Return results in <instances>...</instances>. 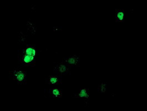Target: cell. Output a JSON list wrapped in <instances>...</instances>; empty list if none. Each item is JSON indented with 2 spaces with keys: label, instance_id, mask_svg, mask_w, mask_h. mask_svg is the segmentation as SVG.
I'll use <instances>...</instances> for the list:
<instances>
[{
  "label": "cell",
  "instance_id": "cell-10",
  "mask_svg": "<svg viewBox=\"0 0 147 111\" xmlns=\"http://www.w3.org/2000/svg\"><path fill=\"white\" fill-rule=\"evenodd\" d=\"M27 26L28 27V30H30L31 31H32V33H34L36 31V27L33 24H32L29 22L27 23Z\"/></svg>",
  "mask_w": 147,
  "mask_h": 111
},
{
  "label": "cell",
  "instance_id": "cell-1",
  "mask_svg": "<svg viewBox=\"0 0 147 111\" xmlns=\"http://www.w3.org/2000/svg\"><path fill=\"white\" fill-rule=\"evenodd\" d=\"M36 50L35 46L28 45L18 55L20 63L26 66H34L36 64Z\"/></svg>",
  "mask_w": 147,
  "mask_h": 111
},
{
  "label": "cell",
  "instance_id": "cell-7",
  "mask_svg": "<svg viewBox=\"0 0 147 111\" xmlns=\"http://www.w3.org/2000/svg\"><path fill=\"white\" fill-rule=\"evenodd\" d=\"M124 11L123 9H116L115 17L117 22H123L124 20Z\"/></svg>",
  "mask_w": 147,
  "mask_h": 111
},
{
  "label": "cell",
  "instance_id": "cell-6",
  "mask_svg": "<svg viewBox=\"0 0 147 111\" xmlns=\"http://www.w3.org/2000/svg\"><path fill=\"white\" fill-rule=\"evenodd\" d=\"M49 94L51 97L53 98H61L62 93L61 90L56 88H52L49 90Z\"/></svg>",
  "mask_w": 147,
  "mask_h": 111
},
{
  "label": "cell",
  "instance_id": "cell-9",
  "mask_svg": "<svg viewBox=\"0 0 147 111\" xmlns=\"http://www.w3.org/2000/svg\"><path fill=\"white\" fill-rule=\"evenodd\" d=\"M99 91H100L101 93L106 92V83H102L100 84V86L99 87Z\"/></svg>",
  "mask_w": 147,
  "mask_h": 111
},
{
  "label": "cell",
  "instance_id": "cell-5",
  "mask_svg": "<svg viewBox=\"0 0 147 111\" xmlns=\"http://www.w3.org/2000/svg\"><path fill=\"white\" fill-rule=\"evenodd\" d=\"M61 77L58 76H50L47 78H46V83L51 85H57L62 84Z\"/></svg>",
  "mask_w": 147,
  "mask_h": 111
},
{
  "label": "cell",
  "instance_id": "cell-2",
  "mask_svg": "<svg viewBox=\"0 0 147 111\" xmlns=\"http://www.w3.org/2000/svg\"><path fill=\"white\" fill-rule=\"evenodd\" d=\"M10 74L9 79L15 81L18 84H26V72L19 68L14 69L9 72Z\"/></svg>",
  "mask_w": 147,
  "mask_h": 111
},
{
  "label": "cell",
  "instance_id": "cell-3",
  "mask_svg": "<svg viewBox=\"0 0 147 111\" xmlns=\"http://www.w3.org/2000/svg\"><path fill=\"white\" fill-rule=\"evenodd\" d=\"M71 67L61 62V64H57L54 69L53 72L57 74V76L61 77L65 74H67L71 72Z\"/></svg>",
  "mask_w": 147,
  "mask_h": 111
},
{
  "label": "cell",
  "instance_id": "cell-8",
  "mask_svg": "<svg viewBox=\"0 0 147 111\" xmlns=\"http://www.w3.org/2000/svg\"><path fill=\"white\" fill-rule=\"evenodd\" d=\"M89 92L88 89H87L86 88L81 89L80 92L79 93H76L74 95V97H77V98H85L86 99H88L89 98Z\"/></svg>",
  "mask_w": 147,
  "mask_h": 111
},
{
  "label": "cell",
  "instance_id": "cell-4",
  "mask_svg": "<svg viewBox=\"0 0 147 111\" xmlns=\"http://www.w3.org/2000/svg\"><path fill=\"white\" fill-rule=\"evenodd\" d=\"M62 62L71 67L74 66H80V59L78 56L74 55L70 57L63 58Z\"/></svg>",
  "mask_w": 147,
  "mask_h": 111
}]
</instances>
